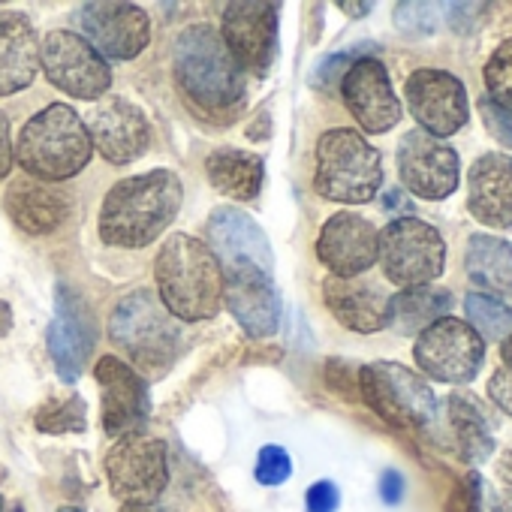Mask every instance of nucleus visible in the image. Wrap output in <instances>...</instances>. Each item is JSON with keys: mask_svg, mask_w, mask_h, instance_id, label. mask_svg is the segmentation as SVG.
<instances>
[{"mask_svg": "<svg viewBox=\"0 0 512 512\" xmlns=\"http://www.w3.org/2000/svg\"><path fill=\"white\" fill-rule=\"evenodd\" d=\"M356 383L365 404L395 428H431L437 422V398L431 386L398 362L365 365Z\"/></svg>", "mask_w": 512, "mask_h": 512, "instance_id": "nucleus-8", "label": "nucleus"}, {"mask_svg": "<svg viewBox=\"0 0 512 512\" xmlns=\"http://www.w3.org/2000/svg\"><path fill=\"white\" fill-rule=\"evenodd\" d=\"M220 37L241 70L266 76L278 52V4H263V0L226 4Z\"/></svg>", "mask_w": 512, "mask_h": 512, "instance_id": "nucleus-12", "label": "nucleus"}, {"mask_svg": "<svg viewBox=\"0 0 512 512\" xmlns=\"http://www.w3.org/2000/svg\"><path fill=\"white\" fill-rule=\"evenodd\" d=\"M109 338L145 371H163L178 353V326L151 290H133L118 302Z\"/></svg>", "mask_w": 512, "mask_h": 512, "instance_id": "nucleus-6", "label": "nucleus"}, {"mask_svg": "<svg viewBox=\"0 0 512 512\" xmlns=\"http://www.w3.org/2000/svg\"><path fill=\"white\" fill-rule=\"evenodd\" d=\"M40 70V40L28 16L0 13V94H16Z\"/></svg>", "mask_w": 512, "mask_h": 512, "instance_id": "nucleus-24", "label": "nucleus"}, {"mask_svg": "<svg viewBox=\"0 0 512 512\" xmlns=\"http://www.w3.org/2000/svg\"><path fill=\"white\" fill-rule=\"evenodd\" d=\"M377 260L383 275L401 290L431 287L446 266V241L431 223L398 217L377 232Z\"/></svg>", "mask_w": 512, "mask_h": 512, "instance_id": "nucleus-7", "label": "nucleus"}, {"mask_svg": "<svg viewBox=\"0 0 512 512\" xmlns=\"http://www.w3.org/2000/svg\"><path fill=\"white\" fill-rule=\"evenodd\" d=\"M94 374L103 389V428L118 440L139 434L151 413L145 377L115 356H103Z\"/></svg>", "mask_w": 512, "mask_h": 512, "instance_id": "nucleus-18", "label": "nucleus"}, {"mask_svg": "<svg viewBox=\"0 0 512 512\" xmlns=\"http://www.w3.org/2000/svg\"><path fill=\"white\" fill-rule=\"evenodd\" d=\"M437 419L443 425L446 446L455 449V455L464 464H482L494 452V437L488 428L485 413L473 404L467 395H449L443 407H437Z\"/></svg>", "mask_w": 512, "mask_h": 512, "instance_id": "nucleus-26", "label": "nucleus"}, {"mask_svg": "<svg viewBox=\"0 0 512 512\" xmlns=\"http://www.w3.org/2000/svg\"><path fill=\"white\" fill-rule=\"evenodd\" d=\"M205 238H208V250L214 253L220 272L260 269V272L272 275V266H275L272 244H269L263 226L250 214H244L238 208H214L205 223Z\"/></svg>", "mask_w": 512, "mask_h": 512, "instance_id": "nucleus-16", "label": "nucleus"}, {"mask_svg": "<svg viewBox=\"0 0 512 512\" xmlns=\"http://www.w3.org/2000/svg\"><path fill=\"white\" fill-rule=\"evenodd\" d=\"M40 64L49 82L76 100H100L112 85L103 55L73 31H52L40 43Z\"/></svg>", "mask_w": 512, "mask_h": 512, "instance_id": "nucleus-10", "label": "nucleus"}, {"mask_svg": "<svg viewBox=\"0 0 512 512\" xmlns=\"http://www.w3.org/2000/svg\"><path fill=\"white\" fill-rule=\"evenodd\" d=\"M383 205H386L389 211H407V208H410V199H407L401 190H389V193L383 196Z\"/></svg>", "mask_w": 512, "mask_h": 512, "instance_id": "nucleus-44", "label": "nucleus"}, {"mask_svg": "<svg viewBox=\"0 0 512 512\" xmlns=\"http://www.w3.org/2000/svg\"><path fill=\"white\" fill-rule=\"evenodd\" d=\"M49 353L64 383H76L94 353V320L76 290L58 284L55 317L49 326Z\"/></svg>", "mask_w": 512, "mask_h": 512, "instance_id": "nucleus-19", "label": "nucleus"}, {"mask_svg": "<svg viewBox=\"0 0 512 512\" xmlns=\"http://www.w3.org/2000/svg\"><path fill=\"white\" fill-rule=\"evenodd\" d=\"M76 25L82 31L79 37L112 61L136 58L151 40V22L133 4H82L76 10Z\"/></svg>", "mask_w": 512, "mask_h": 512, "instance_id": "nucleus-15", "label": "nucleus"}, {"mask_svg": "<svg viewBox=\"0 0 512 512\" xmlns=\"http://www.w3.org/2000/svg\"><path fill=\"white\" fill-rule=\"evenodd\" d=\"M223 305L250 338L272 335L281 323V296L272 275L260 269L223 272Z\"/></svg>", "mask_w": 512, "mask_h": 512, "instance_id": "nucleus-21", "label": "nucleus"}, {"mask_svg": "<svg viewBox=\"0 0 512 512\" xmlns=\"http://www.w3.org/2000/svg\"><path fill=\"white\" fill-rule=\"evenodd\" d=\"M58 512H85V509H79V506H61Z\"/></svg>", "mask_w": 512, "mask_h": 512, "instance_id": "nucleus-50", "label": "nucleus"}, {"mask_svg": "<svg viewBox=\"0 0 512 512\" xmlns=\"http://www.w3.org/2000/svg\"><path fill=\"white\" fill-rule=\"evenodd\" d=\"M380 184H383L380 151L368 145L365 136L347 127H338L320 136L314 190L323 199L362 205L377 196Z\"/></svg>", "mask_w": 512, "mask_h": 512, "instance_id": "nucleus-5", "label": "nucleus"}, {"mask_svg": "<svg viewBox=\"0 0 512 512\" xmlns=\"http://www.w3.org/2000/svg\"><path fill=\"white\" fill-rule=\"evenodd\" d=\"M464 311L467 320L473 323L470 329L482 338V341H506L512 335V308L497 302L488 293H470L464 299Z\"/></svg>", "mask_w": 512, "mask_h": 512, "instance_id": "nucleus-31", "label": "nucleus"}, {"mask_svg": "<svg viewBox=\"0 0 512 512\" xmlns=\"http://www.w3.org/2000/svg\"><path fill=\"white\" fill-rule=\"evenodd\" d=\"M497 476L506 488H512V449H506L500 458H497Z\"/></svg>", "mask_w": 512, "mask_h": 512, "instance_id": "nucleus-43", "label": "nucleus"}, {"mask_svg": "<svg viewBox=\"0 0 512 512\" xmlns=\"http://www.w3.org/2000/svg\"><path fill=\"white\" fill-rule=\"evenodd\" d=\"M341 94L365 133H386L401 121V100L377 58H359L344 73Z\"/></svg>", "mask_w": 512, "mask_h": 512, "instance_id": "nucleus-17", "label": "nucleus"}, {"mask_svg": "<svg viewBox=\"0 0 512 512\" xmlns=\"http://www.w3.org/2000/svg\"><path fill=\"white\" fill-rule=\"evenodd\" d=\"M181 202V181L169 169L124 178L103 199L97 232L112 247H145L169 229Z\"/></svg>", "mask_w": 512, "mask_h": 512, "instance_id": "nucleus-2", "label": "nucleus"}, {"mask_svg": "<svg viewBox=\"0 0 512 512\" xmlns=\"http://www.w3.org/2000/svg\"><path fill=\"white\" fill-rule=\"evenodd\" d=\"M449 308H452V293L443 287L401 290L398 296L389 299L386 326L395 329L398 335H416L419 338L428 326L449 317Z\"/></svg>", "mask_w": 512, "mask_h": 512, "instance_id": "nucleus-29", "label": "nucleus"}, {"mask_svg": "<svg viewBox=\"0 0 512 512\" xmlns=\"http://www.w3.org/2000/svg\"><path fill=\"white\" fill-rule=\"evenodd\" d=\"M398 175L413 196L437 202L458 187L461 166L449 142L434 139L425 130H410L398 145Z\"/></svg>", "mask_w": 512, "mask_h": 512, "instance_id": "nucleus-14", "label": "nucleus"}, {"mask_svg": "<svg viewBox=\"0 0 512 512\" xmlns=\"http://www.w3.org/2000/svg\"><path fill=\"white\" fill-rule=\"evenodd\" d=\"M293 473V461L287 455L284 446H263L260 449V458H256V482L263 485H284Z\"/></svg>", "mask_w": 512, "mask_h": 512, "instance_id": "nucleus-36", "label": "nucleus"}, {"mask_svg": "<svg viewBox=\"0 0 512 512\" xmlns=\"http://www.w3.org/2000/svg\"><path fill=\"white\" fill-rule=\"evenodd\" d=\"M404 94H407V106L413 118L434 139L458 133L470 118L464 82L446 70H431V67L416 70L407 79Z\"/></svg>", "mask_w": 512, "mask_h": 512, "instance_id": "nucleus-13", "label": "nucleus"}, {"mask_svg": "<svg viewBox=\"0 0 512 512\" xmlns=\"http://www.w3.org/2000/svg\"><path fill=\"white\" fill-rule=\"evenodd\" d=\"M13 512H25V509L22 506H13Z\"/></svg>", "mask_w": 512, "mask_h": 512, "instance_id": "nucleus-51", "label": "nucleus"}, {"mask_svg": "<svg viewBox=\"0 0 512 512\" xmlns=\"http://www.w3.org/2000/svg\"><path fill=\"white\" fill-rule=\"evenodd\" d=\"M485 88H488V100L506 112H512V37L503 40L488 64H485Z\"/></svg>", "mask_w": 512, "mask_h": 512, "instance_id": "nucleus-32", "label": "nucleus"}, {"mask_svg": "<svg viewBox=\"0 0 512 512\" xmlns=\"http://www.w3.org/2000/svg\"><path fill=\"white\" fill-rule=\"evenodd\" d=\"M464 269L482 290L512 296V244L497 235L476 232L464 247Z\"/></svg>", "mask_w": 512, "mask_h": 512, "instance_id": "nucleus-28", "label": "nucleus"}, {"mask_svg": "<svg viewBox=\"0 0 512 512\" xmlns=\"http://www.w3.org/2000/svg\"><path fill=\"white\" fill-rule=\"evenodd\" d=\"M88 136L115 166L133 163L148 151V121L142 109L124 97H109L88 115Z\"/></svg>", "mask_w": 512, "mask_h": 512, "instance_id": "nucleus-22", "label": "nucleus"}, {"mask_svg": "<svg viewBox=\"0 0 512 512\" xmlns=\"http://www.w3.org/2000/svg\"><path fill=\"white\" fill-rule=\"evenodd\" d=\"M7 211L13 223L31 235L55 232L70 217V199L46 184L37 181H16L7 190Z\"/></svg>", "mask_w": 512, "mask_h": 512, "instance_id": "nucleus-27", "label": "nucleus"}, {"mask_svg": "<svg viewBox=\"0 0 512 512\" xmlns=\"http://www.w3.org/2000/svg\"><path fill=\"white\" fill-rule=\"evenodd\" d=\"M172 73L187 103L202 115L232 118L244 103V70L211 25H190L178 34Z\"/></svg>", "mask_w": 512, "mask_h": 512, "instance_id": "nucleus-1", "label": "nucleus"}, {"mask_svg": "<svg viewBox=\"0 0 512 512\" xmlns=\"http://www.w3.org/2000/svg\"><path fill=\"white\" fill-rule=\"evenodd\" d=\"M380 497H383L389 506L401 503V497H404V479H401L398 470H386V473L380 476Z\"/></svg>", "mask_w": 512, "mask_h": 512, "instance_id": "nucleus-41", "label": "nucleus"}, {"mask_svg": "<svg viewBox=\"0 0 512 512\" xmlns=\"http://www.w3.org/2000/svg\"><path fill=\"white\" fill-rule=\"evenodd\" d=\"M368 49H371V46H353V49H344V52H335V55L323 58V64H317V70H314L311 82H314V85H320V88H332V85H338V82L344 79V73H347L359 58H365V52H368Z\"/></svg>", "mask_w": 512, "mask_h": 512, "instance_id": "nucleus-37", "label": "nucleus"}, {"mask_svg": "<svg viewBox=\"0 0 512 512\" xmlns=\"http://www.w3.org/2000/svg\"><path fill=\"white\" fill-rule=\"evenodd\" d=\"M13 151L28 175L64 181L88 166L94 145L85 121L70 106L52 103L22 127Z\"/></svg>", "mask_w": 512, "mask_h": 512, "instance_id": "nucleus-4", "label": "nucleus"}, {"mask_svg": "<svg viewBox=\"0 0 512 512\" xmlns=\"http://www.w3.org/2000/svg\"><path fill=\"white\" fill-rule=\"evenodd\" d=\"M305 506L308 512H338L341 506V491L335 482L323 479V482H314L305 494Z\"/></svg>", "mask_w": 512, "mask_h": 512, "instance_id": "nucleus-39", "label": "nucleus"}, {"mask_svg": "<svg viewBox=\"0 0 512 512\" xmlns=\"http://www.w3.org/2000/svg\"><path fill=\"white\" fill-rule=\"evenodd\" d=\"M118 512H166V509L157 503H124Z\"/></svg>", "mask_w": 512, "mask_h": 512, "instance_id": "nucleus-48", "label": "nucleus"}, {"mask_svg": "<svg viewBox=\"0 0 512 512\" xmlns=\"http://www.w3.org/2000/svg\"><path fill=\"white\" fill-rule=\"evenodd\" d=\"M85 401L79 395L73 398H61V401H49L40 407L37 413V428L43 434H73V431H85Z\"/></svg>", "mask_w": 512, "mask_h": 512, "instance_id": "nucleus-33", "label": "nucleus"}, {"mask_svg": "<svg viewBox=\"0 0 512 512\" xmlns=\"http://www.w3.org/2000/svg\"><path fill=\"white\" fill-rule=\"evenodd\" d=\"M0 509H4V503H0Z\"/></svg>", "mask_w": 512, "mask_h": 512, "instance_id": "nucleus-52", "label": "nucleus"}, {"mask_svg": "<svg viewBox=\"0 0 512 512\" xmlns=\"http://www.w3.org/2000/svg\"><path fill=\"white\" fill-rule=\"evenodd\" d=\"M154 275L163 308L178 320H211L223 305V272L208 244L193 235L172 232Z\"/></svg>", "mask_w": 512, "mask_h": 512, "instance_id": "nucleus-3", "label": "nucleus"}, {"mask_svg": "<svg viewBox=\"0 0 512 512\" xmlns=\"http://www.w3.org/2000/svg\"><path fill=\"white\" fill-rule=\"evenodd\" d=\"M344 13H350L353 19H362V16H368L371 13V4H350V0H341V4H338Z\"/></svg>", "mask_w": 512, "mask_h": 512, "instance_id": "nucleus-46", "label": "nucleus"}, {"mask_svg": "<svg viewBox=\"0 0 512 512\" xmlns=\"http://www.w3.org/2000/svg\"><path fill=\"white\" fill-rule=\"evenodd\" d=\"M323 296H326L332 317L341 326H347L359 335L386 329L389 299L383 296V290H377L365 281H353V278H329L323 284Z\"/></svg>", "mask_w": 512, "mask_h": 512, "instance_id": "nucleus-25", "label": "nucleus"}, {"mask_svg": "<svg viewBox=\"0 0 512 512\" xmlns=\"http://www.w3.org/2000/svg\"><path fill=\"white\" fill-rule=\"evenodd\" d=\"M106 479L121 503H157L169 485L166 443L148 434L121 437L106 455Z\"/></svg>", "mask_w": 512, "mask_h": 512, "instance_id": "nucleus-9", "label": "nucleus"}, {"mask_svg": "<svg viewBox=\"0 0 512 512\" xmlns=\"http://www.w3.org/2000/svg\"><path fill=\"white\" fill-rule=\"evenodd\" d=\"M13 142H10V121L0 115V181H4L13 169Z\"/></svg>", "mask_w": 512, "mask_h": 512, "instance_id": "nucleus-42", "label": "nucleus"}, {"mask_svg": "<svg viewBox=\"0 0 512 512\" xmlns=\"http://www.w3.org/2000/svg\"><path fill=\"white\" fill-rule=\"evenodd\" d=\"M425 377L440 383H470L485 362V341L461 320L443 317L428 326L413 347Z\"/></svg>", "mask_w": 512, "mask_h": 512, "instance_id": "nucleus-11", "label": "nucleus"}, {"mask_svg": "<svg viewBox=\"0 0 512 512\" xmlns=\"http://www.w3.org/2000/svg\"><path fill=\"white\" fill-rule=\"evenodd\" d=\"M467 208L470 214L491 226L509 229L512 226V157L488 151L473 160L467 175Z\"/></svg>", "mask_w": 512, "mask_h": 512, "instance_id": "nucleus-23", "label": "nucleus"}, {"mask_svg": "<svg viewBox=\"0 0 512 512\" xmlns=\"http://www.w3.org/2000/svg\"><path fill=\"white\" fill-rule=\"evenodd\" d=\"M437 7L434 4H398L395 7V28L410 37H428L437 31Z\"/></svg>", "mask_w": 512, "mask_h": 512, "instance_id": "nucleus-35", "label": "nucleus"}, {"mask_svg": "<svg viewBox=\"0 0 512 512\" xmlns=\"http://www.w3.org/2000/svg\"><path fill=\"white\" fill-rule=\"evenodd\" d=\"M10 329H13V308L7 302H0V338L10 335Z\"/></svg>", "mask_w": 512, "mask_h": 512, "instance_id": "nucleus-45", "label": "nucleus"}, {"mask_svg": "<svg viewBox=\"0 0 512 512\" xmlns=\"http://www.w3.org/2000/svg\"><path fill=\"white\" fill-rule=\"evenodd\" d=\"M491 512H512V488H506L500 497H494Z\"/></svg>", "mask_w": 512, "mask_h": 512, "instance_id": "nucleus-47", "label": "nucleus"}, {"mask_svg": "<svg viewBox=\"0 0 512 512\" xmlns=\"http://www.w3.org/2000/svg\"><path fill=\"white\" fill-rule=\"evenodd\" d=\"M479 112H482V121H485L488 133H491L500 145L512 148V112H506V109L494 106L488 97H485V100H479Z\"/></svg>", "mask_w": 512, "mask_h": 512, "instance_id": "nucleus-38", "label": "nucleus"}, {"mask_svg": "<svg viewBox=\"0 0 512 512\" xmlns=\"http://www.w3.org/2000/svg\"><path fill=\"white\" fill-rule=\"evenodd\" d=\"M446 512H485V485L476 470L464 473L455 482V488L446 500Z\"/></svg>", "mask_w": 512, "mask_h": 512, "instance_id": "nucleus-34", "label": "nucleus"}, {"mask_svg": "<svg viewBox=\"0 0 512 512\" xmlns=\"http://www.w3.org/2000/svg\"><path fill=\"white\" fill-rule=\"evenodd\" d=\"M488 395H491V401L506 413V416H512V371L509 368H497L494 374H491V380H488Z\"/></svg>", "mask_w": 512, "mask_h": 512, "instance_id": "nucleus-40", "label": "nucleus"}, {"mask_svg": "<svg viewBox=\"0 0 512 512\" xmlns=\"http://www.w3.org/2000/svg\"><path fill=\"white\" fill-rule=\"evenodd\" d=\"M500 356H503V368H509V371H512V335L503 341V347H500Z\"/></svg>", "mask_w": 512, "mask_h": 512, "instance_id": "nucleus-49", "label": "nucleus"}, {"mask_svg": "<svg viewBox=\"0 0 512 512\" xmlns=\"http://www.w3.org/2000/svg\"><path fill=\"white\" fill-rule=\"evenodd\" d=\"M320 263L332 278H356L377 263V229L353 211H338L326 220L317 238Z\"/></svg>", "mask_w": 512, "mask_h": 512, "instance_id": "nucleus-20", "label": "nucleus"}, {"mask_svg": "<svg viewBox=\"0 0 512 512\" xmlns=\"http://www.w3.org/2000/svg\"><path fill=\"white\" fill-rule=\"evenodd\" d=\"M205 172H208V181L223 196H232V199H241V202L260 196V187H263V178H266L263 157L238 151V148L214 151L208 157V163H205Z\"/></svg>", "mask_w": 512, "mask_h": 512, "instance_id": "nucleus-30", "label": "nucleus"}]
</instances>
